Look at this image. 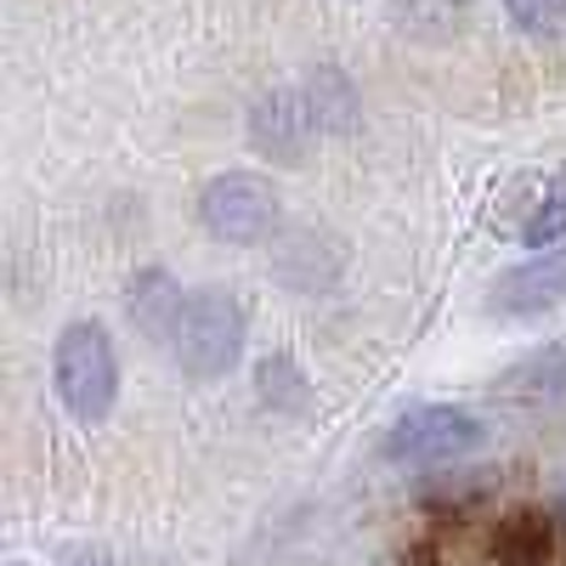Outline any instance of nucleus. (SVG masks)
Wrapping results in <instances>:
<instances>
[{"label":"nucleus","mask_w":566,"mask_h":566,"mask_svg":"<svg viewBox=\"0 0 566 566\" xmlns=\"http://www.w3.org/2000/svg\"><path fill=\"white\" fill-rule=\"evenodd\" d=\"M244 340H250V317H244L239 295H227V290H187L165 352L176 357V368L187 374V380H221V374L239 368Z\"/></svg>","instance_id":"nucleus-1"},{"label":"nucleus","mask_w":566,"mask_h":566,"mask_svg":"<svg viewBox=\"0 0 566 566\" xmlns=\"http://www.w3.org/2000/svg\"><path fill=\"white\" fill-rule=\"evenodd\" d=\"M52 380H57V397L63 408L80 419V424H103L114 413V397H119V352L108 340L103 323H69L57 346H52Z\"/></svg>","instance_id":"nucleus-2"},{"label":"nucleus","mask_w":566,"mask_h":566,"mask_svg":"<svg viewBox=\"0 0 566 566\" xmlns=\"http://www.w3.org/2000/svg\"><path fill=\"white\" fill-rule=\"evenodd\" d=\"M488 442V424L470 413V408H453V402H424V408H408L391 431H386V442H380V453L391 459V464H402V470H431V464H453V459H464V453H476Z\"/></svg>","instance_id":"nucleus-3"},{"label":"nucleus","mask_w":566,"mask_h":566,"mask_svg":"<svg viewBox=\"0 0 566 566\" xmlns=\"http://www.w3.org/2000/svg\"><path fill=\"white\" fill-rule=\"evenodd\" d=\"M199 221H205V232L216 244H266L277 232V221H283L277 187L255 170H227V176L205 181Z\"/></svg>","instance_id":"nucleus-4"},{"label":"nucleus","mask_w":566,"mask_h":566,"mask_svg":"<svg viewBox=\"0 0 566 566\" xmlns=\"http://www.w3.org/2000/svg\"><path fill=\"white\" fill-rule=\"evenodd\" d=\"M323 130L328 125H323V108L312 97V80L306 85H277L266 97H255V108H250V148L272 165H301L317 148Z\"/></svg>","instance_id":"nucleus-5"},{"label":"nucleus","mask_w":566,"mask_h":566,"mask_svg":"<svg viewBox=\"0 0 566 566\" xmlns=\"http://www.w3.org/2000/svg\"><path fill=\"white\" fill-rule=\"evenodd\" d=\"M566 301V250H533L527 261H515L493 277L488 306L499 317H538Z\"/></svg>","instance_id":"nucleus-6"},{"label":"nucleus","mask_w":566,"mask_h":566,"mask_svg":"<svg viewBox=\"0 0 566 566\" xmlns=\"http://www.w3.org/2000/svg\"><path fill=\"white\" fill-rule=\"evenodd\" d=\"M499 397L515 402V408H555L566 402V340L522 357L515 368L499 374Z\"/></svg>","instance_id":"nucleus-7"},{"label":"nucleus","mask_w":566,"mask_h":566,"mask_svg":"<svg viewBox=\"0 0 566 566\" xmlns=\"http://www.w3.org/2000/svg\"><path fill=\"white\" fill-rule=\"evenodd\" d=\"M181 283L170 277V272H159V266H148V272H136L130 277V290H125V312H130V323H136V335H148L154 346H170V328H176V317H181Z\"/></svg>","instance_id":"nucleus-8"},{"label":"nucleus","mask_w":566,"mask_h":566,"mask_svg":"<svg viewBox=\"0 0 566 566\" xmlns=\"http://www.w3.org/2000/svg\"><path fill=\"white\" fill-rule=\"evenodd\" d=\"M549 549H555V533L544 510H515L499 522V538H493L499 566H549Z\"/></svg>","instance_id":"nucleus-9"},{"label":"nucleus","mask_w":566,"mask_h":566,"mask_svg":"<svg viewBox=\"0 0 566 566\" xmlns=\"http://www.w3.org/2000/svg\"><path fill=\"white\" fill-rule=\"evenodd\" d=\"M391 12H397V23H402L408 34L437 40V34H448V29H459V23H464L470 0H397Z\"/></svg>","instance_id":"nucleus-10"},{"label":"nucleus","mask_w":566,"mask_h":566,"mask_svg":"<svg viewBox=\"0 0 566 566\" xmlns=\"http://www.w3.org/2000/svg\"><path fill=\"white\" fill-rule=\"evenodd\" d=\"M566 239V187H555V193H544L522 227V244L527 250H555Z\"/></svg>","instance_id":"nucleus-11"},{"label":"nucleus","mask_w":566,"mask_h":566,"mask_svg":"<svg viewBox=\"0 0 566 566\" xmlns=\"http://www.w3.org/2000/svg\"><path fill=\"white\" fill-rule=\"evenodd\" d=\"M261 391H266V402H283V408H301V397H306V380H301V368L283 357V352H272L266 363H261Z\"/></svg>","instance_id":"nucleus-12"},{"label":"nucleus","mask_w":566,"mask_h":566,"mask_svg":"<svg viewBox=\"0 0 566 566\" xmlns=\"http://www.w3.org/2000/svg\"><path fill=\"white\" fill-rule=\"evenodd\" d=\"M504 12L527 34H560L566 29V0H504Z\"/></svg>","instance_id":"nucleus-13"},{"label":"nucleus","mask_w":566,"mask_h":566,"mask_svg":"<svg viewBox=\"0 0 566 566\" xmlns=\"http://www.w3.org/2000/svg\"><path fill=\"white\" fill-rule=\"evenodd\" d=\"M69 566H108V555H103V549H85V555H74Z\"/></svg>","instance_id":"nucleus-14"},{"label":"nucleus","mask_w":566,"mask_h":566,"mask_svg":"<svg viewBox=\"0 0 566 566\" xmlns=\"http://www.w3.org/2000/svg\"><path fill=\"white\" fill-rule=\"evenodd\" d=\"M560 515H566V499H560Z\"/></svg>","instance_id":"nucleus-15"},{"label":"nucleus","mask_w":566,"mask_h":566,"mask_svg":"<svg viewBox=\"0 0 566 566\" xmlns=\"http://www.w3.org/2000/svg\"><path fill=\"white\" fill-rule=\"evenodd\" d=\"M12 566H18V560H12Z\"/></svg>","instance_id":"nucleus-16"}]
</instances>
